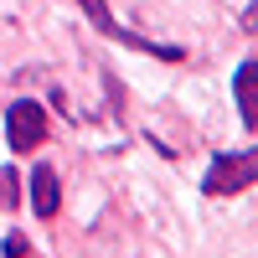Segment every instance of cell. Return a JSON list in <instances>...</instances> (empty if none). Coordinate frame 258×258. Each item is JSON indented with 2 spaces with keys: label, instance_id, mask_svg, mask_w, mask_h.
<instances>
[{
  "label": "cell",
  "instance_id": "6da1fadb",
  "mask_svg": "<svg viewBox=\"0 0 258 258\" xmlns=\"http://www.w3.org/2000/svg\"><path fill=\"white\" fill-rule=\"evenodd\" d=\"M253 170H258V155L253 150H238V155H217L207 170V197H238V191L253 186Z\"/></svg>",
  "mask_w": 258,
  "mask_h": 258
},
{
  "label": "cell",
  "instance_id": "7a4b0ae2",
  "mask_svg": "<svg viewBox=\"0 0 258 258\" xmlns=\"http://www.w3.org/2000/svg\"><path fill=\"white\" fill-rule=\"evenodd\" d=\"M6 140H11L16 155H26V150H36L41 140H47V114H41L36 98L11 103V114H6Z\"/></svg>",
  "mask_w": 258,
  "mask_h": 258
},
{
  "label": "cell",
  "instance_id": "3957f363",
  "mask_svg": "<svg viewBox=\"0 0 258 258\" xmlns=\"http://www.w3.org/2000/svg\"><path fill=\"white\" fill-rule=\"evenodd\" d=\"M57 207H62V181H57V170H52V165H36V170H31V212H36V217H57Z\"/></svg>",
  "mask_w": 258,
  "mask_h": 258
},
{
  "label": "cell",
  "instance_id": "277c9868",
  "mask_svg": "<svg viewBox=\"0 0 258 258\" xmlns=\"http://www.w3.org/2000/svg\"><path fill=\"white\" fill-rule=\"evenodd\" d=\"M238 109H243V124L253 135L258 129V62H243L238 68Z\"/></svg>",
  "mask_w": 258,
  "mask_h": 258
},
{
  "label": "cell",
  "instance_id": "5b68a950",
  "mask_svg": "<svg viewBox=\"0 0 258 258\" xmlns=\"http://www.w3.org/2000/svg\"><path fill=\"white\" fill-rule=\"evenodd\" d=\"M21 207V176L11 165H0V212H16Z\"/></svg>",
  "mask_w": 258,
  "mask_h": 258
},
{
  "label": "cell",
  "instance_id": "8992f818",
  "mask_svg": "<svg viewBox=\"0 0 258 258\" xmlns=\"http://www.w3.org/2000/svg\"><path fill=\"white\" fill-rule=\"evenodd\" d=\"M78 6L93 16V26H98V31H114V16H109V6H103V0H78Z\"/></svg>",
  "mask_w": 258,
  "mask_h": 258
},
{
  "label": "cell",
  "instance_id": "52a82bcc",
  "mask_svg": "<svg viewBox=\"0 0 258 258\" xmlns=\"http://www.w3.org/2000/svg\"><path fill=\"white\" fill-rule=\"evenodd\" d=\"M6 253H11V258H26V238H21V232H11V238H6Z\"/></svg>",
  "mask_w": 258,
  "mask_h": 258
}]
</instances>
